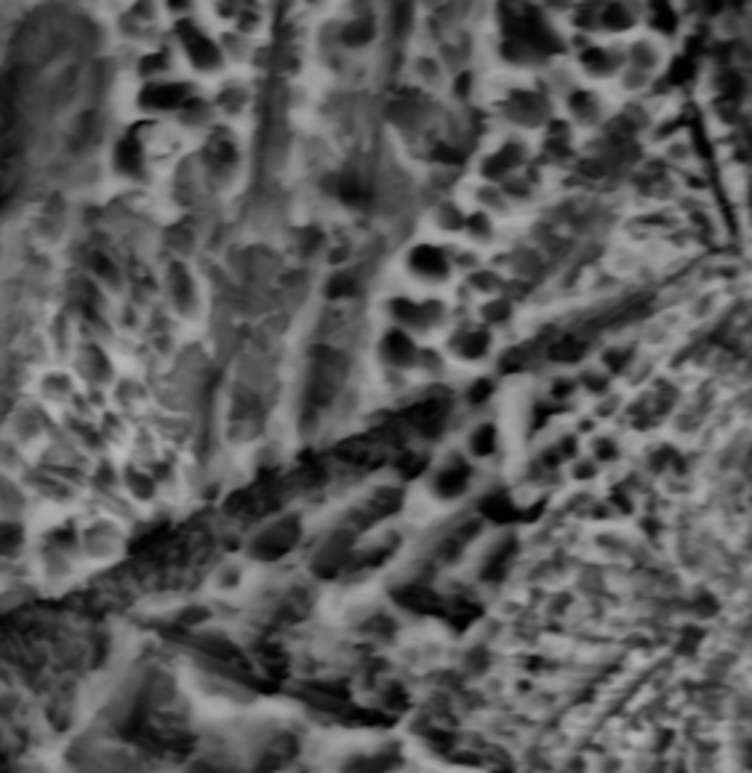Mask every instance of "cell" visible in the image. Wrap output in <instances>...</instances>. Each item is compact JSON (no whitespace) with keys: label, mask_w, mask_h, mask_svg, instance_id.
<instances>
[{"label":"cell","mask_w":752,"mask_h":773,"mask_svg":"<svg viewBox=\"0 0 752 773\" xmlns=\"http://www.w3.org/2000/svg\"><path fill=\"white\" fill-rule=\"evenodd\" d=\"M188 156L212 206L229 209L247 192L253 174L250 130L215 124L191 141Z\"/></svg>","instance_id":"1"},{"label":"cell","mask_w":752,"mask_h":773,"mask_svg":"<svg viewBox=\"0 0 752 773\" xmlns=\"http://www.w3.org/2000/svg\"><path fill=\"white\" fill-rule=\"evenodd\" d=\"M456 312L459 309L452 303V294H426V291L406 289V285L388 277V271L379 274V280L373 282L370 291L373 321L400 329V333L412 336L420 344H429V341H438L444 336Z\"/></svg>","instance_id":"2"},{"label":"cell","mask_w":752,"mask_h":773,"mask_svg":"<svg viewBox=\"0 0 752 773\" xmlns=\"http://www.w3.org/2000/svg\"><path fill=\"white\" fill-rule=\"evenodd\" d=\"M491 482H497V477L485 473L479 465H473L456 441H447V444H441L432 453V462H429L426 473L420 477V482L412 491L435 515H450V512L470 509L473 500Z\"/></svg>","instance_id":"3"},{"label":"cell","mask_w":752,"mask_h":773,"mask_svg":"<svg viewBox=\"0 0 752 773\" xmlns=\"http://www.w3.org/2000/svg\"><path fill=\"white\" fill-rule=\"evenodd\" d=\"M452 245L429 238L424 233H415L412 238H406L394 247L385 271H388L394 282L406 285V289L426 291V294H452L461 282L456 256H452Z\"/></svg>","instance_id":"4"},{"label":"cell","mask_w":752,"mask_h":773,"mask_svg":"<svg viewBox=\"0 0 752 773\" xmlns=\"http://www.w3.org/2000/svg\"><path fill=\"white\" fill-rule=\"evenodd\" d=\"M156 297L162 312L180 324L188 336H200L206 329L212 297L197 262L165 256L156 268Z\"/></svg>","instance_id":"5"},{"label":"cell","mask_w":752,"mask_h":773,"mask_svg":"<svg viewBox=\"0 0 752 773\" xmlns=\"http://www.w3.org/2000/svg\"><path fill=\"white\" fill-rule=\"evenodd\" d=\"M165 39L176 53L180 71L197 85H212L224 74H229L224 50L218 41V30L209 24L203 15V3L194 15H185L180 21H168L165 24Z\"/></svg>","instance_id":"6"},{"label":"cell","mask_w":752,"mask_h":773,"mask_svg":"<svg viewBox=\"0 0 752 773\" xmlns=\"http://www.w3.org/2000/svg\"><path fill=\"white\" fill-rule=\"evenodd\" d=\"M438 347L444 350L447 362L456 371V380H464L494 371L503 341L488 327H482L470 312H456L447 333L438 338Z\"/></svg>","instance_id":"7"},{"label":"cell","mask_w":752,"mask_h":773,"mask_svg":"<svg viewBox=\"0 0 752 773\" xmlns=\"http://www.w3.org/2000/svg\"><path fill=\"white\" fill-rule=\"evenodd\" d=\"M309 535L312 521L300 509H285L250 529L241 541V556L250 565H280L282 559L300 553Z\"/></svg>","instance_id":"8"},{"label":"cell","mask_w":752,"mask_h":773,"mask_svg":"<svg viewBox=\"0 0 752 773\" xmlns=\"http://www.w3.org/2000/svg\"><path fill=\"white\" fill-rule=\"evenodd\" d=\"M535 165V138L517 136V132L491 130L468 159V176L482 183L503 185L512 176L523 174Z\"/></svg>","instance_id":"9"},{"label":"cell","mask_w":752,"mask_h":773,"mask_svg":"<svg viewBox=\"0 0 752 773\" xmlns=\"http://www.w3.org/2000/svg\"><path fill=\"white\" fill-rule=\"evenodd\" d=\"M209 106L215 112V121L224 127L250 130L256 124L259 101H262V80L256 74H236L229 71L212 85H206Z\"/></svg>","instance_id":"10"},{"label":"cell","mask_w":752,"mask_h":773,"mask_svg":"<svg viewBox=\"0 0 752 773\" xmlns=\"http://www.w3.org/2000/svg\"><path fill=\"white\" fill-rule=\"evenodd\" d=\"M617 103L620 101L612 94V88L576 80L556 101V115L576 132L579 138H591L608 124V118L614 115Z\"/></svg>","instance_id":"11"},{"label":"cell","mask_w":752,"mask_h":773,"mask_svg":"<svg viewBox=\"0 0 752 773\" xmlns=\"http://www.w3.org/2000/svg\"><path fill=\"white\" fill-rule=\"evenodd\" d=\"M564 59L570 62V68L576 71L582 83L605 85V88L614 83V76L623 68L620 41H608L596 36H570Z\"/></svg>","instance_id":"12"},{"label":"cell","mask_w":752,"mask_h":773,"mask_svg":"<svg viewBox=\"0 0 752 773\" xmlns=\"http://www.w3.org/2000/svg\"><path fill=\"white\" fill-rule=\"evenodd\" d=\"M620 53H623V68L647 76V80H652V83H658L661 76H665L667 65L673 59L670 44L665 39L652 36V32H647V30H635L632 36H626L620 41Z\"/></svg>","instance_id":"13"},{"label":"cell","mask_w":752,"mask_h":773,"mask_svg":"<svg viewBox=\"0 0 752 773\" xmlns=\"http://www.w3.org/2000/svg\"><path fill=\"white\" fill-rule=\"evenodd\" d=\"M640 30V0H600L596 3L594 36L608 41H623Z\"/></svg>","instance_id":"14"}]
</instances>
